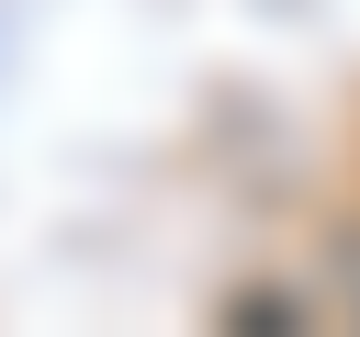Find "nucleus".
I'll list each match as a JSON object with an SVG mask.
<instances>
[{
  "instance_id": "f257e3e1",
  "label": "nucleus",
  "mask_w": 360,
  "mask_h": 337,
  "mask_svg": "<svg viewBox=\"0 0 360 337\" xmlns=\"http://www.w3.org/2000/svg\"><path fill=\"white\" fill-rule=\"evenodd\" d=\"M225 315H236V326H270V337H292V326H304V303H292V292H236Z\"/></svg>"
},
{
  "instance_id": "f03ea898",
  "label": "nucleus",
  "mask_w": 360,
  "mask_h": 337,
  "mask_svg": "<svg viewBox=\"0 0 360 337\" xmlns=\"http://www.w3.org/2000/svg\"><path fill=\"white\" fill-rule=\"evenodd\" d=\"M338 315H349V326H360V225H349V236H338Z\"/></svg>"
}]
</instances>
